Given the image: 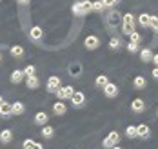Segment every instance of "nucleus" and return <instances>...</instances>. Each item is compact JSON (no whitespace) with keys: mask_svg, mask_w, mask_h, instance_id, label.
I'll return each mask as SVG.
<instances>
[{"mask_svg":"<svg viewBox=\"0 0 158 149\" xmlns=\"http://www.w3.org/2000/svg\"><path fill=\"white\" fill-rule=\"evenodd\" d=\"M135 31V17L131 13L122 15V33L124 35H131Z\"/></svg>","mask_w":158,"mask_h":149,"instance_id":"obj_1","label":"nucleus"},{"mask_svg":"<svg viewBox=\"0 0 158 149\" xmlns=\"http://www.w3.org/2000/svg\"><path fill=\"white\" fill-rule=\"evenodd\" d=\"M118 142H120V135L116 131H111L106 138H104V142H102V146L106 149H111L113 146H118Z\"/></svg>","mask_w":158,"mask_h":149,"instance_id":"obj_2","label":"nucleus"},{"mask_svg":"<svg viewBox=\"0 0 158 149\" xmlns=\"http://www.w3.org/2000/svg\"><path fill=\"white\" fill-rule=\"evenodd\" d=\"M73 93H75V89L71 87V85H60L58 89H56V97L58 100H67L73 97Z\"/></svg>","mask_w":158,"mask_h":149,"instance_id":"obj_3","label":"nucleus"},{"mask_svg":"<svg viewBox=\"0 0 158 149\" xmlns=\"http://www.w3.org/2000/svg\"><path fill=\"white\" fill-rule=\"evenodd\" d=\"M120 20H122V15L118 11H111L109 15H107V27L109 29H114L120 24Z\"/></svg>","mask_w":158,"mask_h":149,"instance_id":"obj_4","label":"nucleus"},{"mask_svg":"<svg viewBox=\"0 0 158 149\" xmlns=\"http://www.w3.org/2000/svg\"><path fill=\"white\" fill-rule=\"evenodd\" d=\"M84 46H85V49L93 51V49H96V48L100 46V38H98V36H95V35H89V36H85Z\"/></svg>","mask_w":158,"mask_h":149,"instance_id":"obj_5","label":"nucleus"},{"mask_svg":"<svg viewBox=\"0 0 158 149\" xmlns=\"http://www.w3.org/2000/svg\"><path fill=\"white\" fill-rule=\"evenodd\" d=\"M102 89H104V95H106L107 98H114V97L118 95V85L113 84V82H107Z\"/></svg>","mask_w":158,"mask_h":149,"instance_id":"obj_6","label":"nucleus"},{"mask_svg":"<svg viewBox=\"0 0 158 149\" xmlns=\"http://www.w3.org/2000/svg\"><path fill=\"white\" fill-rule=\"evenodd\" d=\"M69 100H71V104H73L75 107H80V106H84V102H85V95H84L82 91H75L73 97Z\"/></svg>","mask_w":158,"mask_h":149,"instance_id":"obj_7","label":"nucleus"},{"mask_svg":"<svg viewBox=\"0 0 158 149\" xmlns=\"http://www.w3.org/2000/svg\"><path fill=\"white\" fill-rule=\"evenodd\" d=\"M136 135H138V138H142V140H147L149 136H151V129H149V126H136Z\"/></svg>","mask_w":158,"mask_h":149,"instance_id":"obj_8","label":"nucleus"},{"mask_svg":"<svg viewBox=\"0 0 158 149\" xmlns=\"http://www.w3.org/2000/svg\"><path fill=\"white\" fill-rule=\"evenodd\" d=\"M60 85H62V82H60L58 77H49L48 78V89L51 93H56V89H58Z\"/></svg>","mask_w":158,"mask_h":149,"instance_id":"obj_9","label":"nucleus"},{"mask_svg":"<svg viewBox=\"0 0 158 149\" xmlns=\"http://www.w3.org/2000/svg\"><path fill=\"white\" fill-rule=\"evenodd\" d=\"M11 115H13V104L2 102L0 104V116H11Z\"/></svg>","mask_w":158,"mask_h":149,"instance_id":"obj_10","label":"nucleus"},{"mask_svg":"<svg viewBox=\"0 0 158 149\" xmlns=\"http://www.w3.org/2000/svg\"><path fill=\"white\" fill-rule=\"evenodd\" d=\"M131 109L135 111V113H142L143 109H145V102L142 98H135L131 102Z\"/></svg>","mask_w":158,"mask_h":149,"instance_id":"obj_11","label":"nucleus"},{"mask_svg":"<svg viewBox=\"0 0 158 149\" xmlns=\"http://www.w3.org/2000/svg\"><path fill=\"white\" fill-rule=\"evenodd\" d=\"M26 85H27V89H36V87L40 85V80L36 78V75L26 77Z\"/></svg>","mask_w":158,"mask_h":149,"instance_id":"obj_12","label":"nucleus"},{"mask_svg":"<svg viewBox=\"0 0 158 149\" xmlns=\"http://www.w3.org/2000/svg\"><path fill=\"white\" fill-rule=\"evenodd\" d=\"M49 120L48 113H44V111H40V113H36L35 115V124H38V126H46Z\"/></svg>","mask_w":158,"mask_h":149,"instance_id":"obj_13","label":"nucleus"},{"mask_svg":"<svg viewBox=\"0 0 158 149\" xmlns=\"http://www.w3.org/2000/svg\"><path fill=\"white\" fill-rule=\"evenodd\" d=\"M67 111V107H65V104H64L62 100H58L56 104H53V113L55 115H64Z\"/></svg>","mask_w":158,"mask_h":149,"instance_id":"obj_14","label":"nucleus"},{"mask_svg":"<svg viewBox=\"0 0 158 149\" xmlns=\"http://www.w3.org/2000/svg\"><path fill=\"white\" fill-rule=\"evenodd\" d=\"M29 36H31L33 40H40V38L44 36V31H42V27H38V26L31 27V31H29Z\"/></svg>","mask_w":158,"mask_h":149,"instance_id":"obj_15","label":"nucleus"},{"mask_svg":"<svg viewBox=\"0 0 158 149\" xmlns=\"http://www.w3.org/2000/svg\"><path fill=\"white\" fill-rule=\"evenodd\" d=\"M69 75H71V77H80V75H82V66H80L78 62H73V64L69 66Z\"/></svg>","mask_w":158,"mask_h":149,"instance_id":"obj_16","label":"nucleus"},{"mask_svg":"<svg viewBox=\"0 0 158 149\" xmlns=\"http://www.w3.org/2000/svg\"><path fill=\"white\" fill-rule=\"evenodd\" d=\"M24 149H44V146L31 140V138H27V140H24Z\"/></svg>","mask_w":158,"mask_h":149,"instance_id":"obj_17","label":"nucleus"},{"mask_svg":"<svg viewBox=\"0 0 158 149\" xmlns=\"http://www.w3.org/2000/svg\"><path fill=\"white\" fill-rule=\"evenodd\" d=\"M13 140V133L9 131V129H4V131L0 133V142L2 144H9Z\"/></svg>","mask_w":158,"mask_h":149,"instance_id":"obj_18","label":"nucleus"},{"mask_svg":"<svg viewBox=\"0 0 158 149\" xmlns=\"http://www.w3.org/2000/svg\"><path fill=\"white\" fill-rule=\"evenodd\" d=\"M26 75H24V71H20V69H15L13 73H11V82L13 84H18L22 78H24Z\"/></svg>","mask_w":158,"mask_h":149,"instance_id":"obj_19","label":"nucleus"},{"mask_svg":"<svg viewBox=\"0 0 158 149\" xmlns=\"http://www.w3.org/2000/svg\"><path fill=\"white\" fill-rule=\"evenodd\" d=\"M140 58H142L145 64H147V62H151V60H153V51H151V49H142V51H140Z\"/></svg>","mask_w":158,"mask_h":149,"instance_id":"obj_20","label":"nucleus"},{"mask_svg":"<svg viewBox=\"0 0 158 149\" xmlns=\"http://www.w3.org/2000/svg\"><path fill=\"white\" fill-rule=\"evenodd\" d=\"M80 7H82V15H87L89 11H93V2H89V0L80 2Z\"/></svg>","mask_w":158,"mask_h":149,"instance_id":"obj_21","label":"nucleus"},{"mask_svg":"<svg viewBox=\"0 0 158 149\" xmlns=\"http://www.w3.org/2000/svg\"><path fill=\"white\" fill-rule=\"evenodd\" d=\"M149 20H151V15H147V13H142V15L138 17V24H140L142 27H149Z\"/></svg>","mask_w":158,"mask_h":149,"instance_id":"obj_22","label":"nucleus"},{"mask_svg":"<svg viewBox=\"0 0 158 149\" xmlns=\"http://www.w3.org/2000/svg\"><path fill=\"white\" fill-rule=\"evenodd\" d=\"M9 53H11L13 56H16V58H20V56H24V48H22V46H13V48L9 49Z\"/></svg>","mask_w":158,"mask_h":149,"instance_id":"obj_23","label":"nucleus"},{"mask_svg":"<svg viewBox=\"0 0 158 149\" xmlns=\"http://www.w3.org/2000/svg\"><path fill=\"white\" fill-rule=\"evenodd\" d=\"M107 82H109V78H107V75H98V77H96V80H95L96 87H104V85H106Z\"/></svg>","mask_w":158,"mask_h":149,"instance_id":"obj_24","label":"nucleus"},{"mask_svg":"<svg viewBox=\"0 0 158 149\" xmlns=\"http://www.w3.org/2000/svg\"><path fill=\"white\" fill-rule=\"evenodd\" d=\"M133 84H135V87H136V89H145V85H147V80H145L143 77H136Z\"/></svg>","mask_w":158,"mask_h":149,"instance_id":"obj_25","label":"nucleus"},{"mask_svg":"<svg viewBox=\"0 0 158 149\" xmlns=\"http://www.w3.org/2000/svg\"><path fill=\"white\" fill-rule=\"evenodd\" d=\"M53 133H55V129H53L51 126H42V131H40V135H42L44 138H51V136H53Z\"/></svg>","mask_w":158,"mask_h":149,"instance_id":"obj_26","label":"nucleus"},{"mask_svg":"<svg viewBox=\"0 0 158 149\" xmlns=\"http://www.w3.org/2000/svg\"><path fill=\"white\" fill-rule=\"evenodd\" d=\"M126 135H127V138H136V136H138V135H136V126H127Z\"/></svg>","mask_w":158,"mask_h":149,"instance_id":"obj_27","label":"nucleus"},{"mask_svg":"<svg viewBox=\"0 0 158 149\" xmlns=\"http://www.w3.org/2000/svg\"><path fill=\"white\" fill-rule=\"evenodd\" d=\"M24 113V104L22 102H15L13 104V115H22Z\"/></svg>","mask_w":158,"mask_h":149,"instance_id":"obj_28","label":"nucleus"},{"mask_svg":"<svg viewBox=\"0 0 158 149\" xmlns=\"http://www.w3.org/2000/svg\"><path fill=\"white\" fill-rule=\"evenodd\" d=\"M104 9H106L104 0H96V2H93V11H104Z\"/></svg>","mask_w":158,"mask_h":149,"instance_id":"obj_29","label":"nucleus"},{"mask_svg":"<svg viewBox=\"0 0 158 149\" xmlns=\"http://www.w3.org/2000/svg\"><path fill=\"white\" fill-rule=\"evenodd\" d=\"M129 36H131V42L133 44H140L142 42V36H140V33H136V31H133Z\"/></svg>","mask_w":158,"mask_h":149,"instance_id":"obj_30","label":"nucleus"},{"mask_svg":"<svg viewBox=\"0 0 158 149\" xmlns=\"http://www.w3.org/2000/svg\"><path fill=\"white\" fill-rule=\"evenodd\" d=\"M149 27L153 31H158V17H153L151 15V20H149Z\"/></svg>","mask_w":158,"mask_h":149,"instance_id":"obj_31","label":"nucleus"},{"mask_svg":"<svg viewBox=\"0 0 158 149\" xmlns=\"http://www.w3.org/2000/svg\"><path fill=\"white\" fill-rule=\"evenodd\" d=\"M109 48L111 49H120V40H118V38H111L109 40Z\"/></svg>","mask_w":158,"mask_h":149,"instance_id":"obj_32","label":"nucleus"},{"mask_svg":"<svg viewBox=\"0 0 158 149\" xmlns=\"http://www.w3.org/2000/svg\"><path fill=\"white\" fill-rule=\"evenodd\" d=\"M71 11H73L75 15H78V17H82V7H80V2H77V4H73Z\"/></svg>","mask_w":158,"mask_h":149,"instance_id":"obj_33","label":"nucleus"},{"mask_svg":"<svg viewBox=\"0 0 158 149\" xmlns=\"http://www.w3.org/2000/svg\"><path fill=\"white\" fill-rule=\"evenodd\" d=\"M35 71H36V69H35V66H26V69H24V75H26V77H31V75H35Z\"/></svg>","mask_w":158,"mask_h":149,"instance_id":"obj_34","label":"nucleus"},{"mask_svg":"<svg viewBox=\"0 0 158 149\" xmlns=\"http://www.w3.org/2000/svg\"><path fill=\"white\" fill-rule=\"evenodd\" d=\"M127 51H129V53H136V51H138V44L129 42V44H127Z\"/></svg>","mask_w":158,"mask_h":149,"instance_id":"obj_35","label":"nucleus"},{"mask_svg":"<svg viewBox=\"0 0 158 149\" xmlns=\"http://www.w3.org/2000/svg\"><path fill=\"white\" fill-rule=\"evenodd\" d=\"M120 0H104V4H106V7H113V6H116Z\"/></svg>","mask_w":158,"mask_h":149,"instance_id":"obj_36","label":"nucleus"},{"mask_svg":"<svg viewBox=\"0 0 158 149\" xmlns=\"http://www.w3.org/2000/svg\"><path fill=\"white\" fill-rule=\"evenodd\" d=\"M151 75H153V78H156V80H158V67L153 69V73H151Z\"/></svg>","mask_w":158,"mask_h":149,"instance_id":"obj_37","label":"nucleus"},{"mask_svg":"<svg viewBox=\"0 0 158 149\" xmlns=\"http://www.w3.org/2000/svg\"><path fill=\"white\" fill-rule=\"evenodd\" d=\"M151 62H155L156 67H158V55H153V60H151Z\"/></svg>","mask_w":158,"mask_h":149,"instance_id":"obj_38","label":"nucleus"},{"mask_svg":"<svg viewBox=\"0 0 158 149\" xmlns=\"http://www.w3.org/2000/svg\"><path fill=\"white\" fill-rule=\"evenodd\" d=\"M16 2H20V4H29V0H16Z\"/></svg>","mask_w":158,"mask_h":149,"instance_id":"obj_39","label":"nucleus"},{"mask_svg":"<svg viewBox=\"0 0 158 149\" xmlns=\"http://www.w3.org/2000/svg\"><path fill=\"white\" fill-rule=\"evenodd\" d=\"M111 149H122V147H118V146H113V147H111Z\"/></svg>","mask_w":158,"mask_h":149,"instance_id":"obj_40","label":"nucleus"},{"mask_svg":"<svg viewBox=\"0 0 158 149\" xmlns=\"http://www.w3.org/2000/svg\"><path fill=\"white\" fill-rule=\"evenodd\" d=\"M2 102H4V100H2V97H0V104H2Z\"/></svg>","mask_w":158,"mask_h":149,"instance_id":"obj_41","label":"nucleus"},{"mask_svg":"<svg viewBox=\"0 0 158 149\" xmlns=\"http://www.w3.org/2000/svg\"><path fill=\"white\" fill-rule=\"evenodd\" d=\"M0 60H2V55H0Z\"/></svg>","mask_w":158,"mask_h":149,"instance_id":"obj_42","label":"nucleus"}]
</instances>
